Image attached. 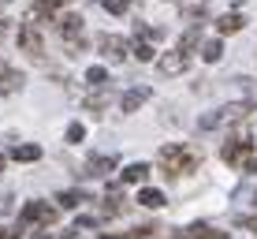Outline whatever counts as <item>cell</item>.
I'll list each match as a JSON object with an SVG mask.
<instances>
[{
	"instance_id": "obj_2",
	"label": "cell",
	"mask_w": 257,
	"mask_h": 239,
	"mask_svg": "<svg viewBox=\"0 0 257 239\" xmlns=\"http://www.w3.org/2000/svg\"><path fill=\"white\" fill-rule=\"evenodd\" d=\"M250 112H257V105H253V101H231V105H224V109H216V112H209V116H201V120H198V127H201V131H212V127H224V123H238V120H246Z\"/></svg>"
},
{
	"instance_id": "obj_36",
	"label": "cell",
	"mask_w": 257,
	"mask_h": 239,
	"mask_svg": "<svg viewBox=\"0 0 257 239\" xmlns=\"http://www.w3.org/2000/svg\"><path fill=\"white\" fill-rule=\"evenodd\" d=\"M4 4H8V0H4Z\"/></svg>"
},
{
	"instance_id": "obj_8",
	"label": "cell",
	"mask_w": 257,
	"mask_h": 239,
	"mask_svg": "<svg viewBox=\"0 0 257 239\" xmlns=\"http://www.w3.org/2000/svg\"><path fill=\"white\" fill-rule=\"evenodd\" d=\"M67 0H34V8H30V15H26V23H41V19H52V15L64 8Z\"/></svg>"
},
{
	"instance_id": "obj_15",
	"label": "cell",
	"mask_w": 257,
	"mask_h": 239,
	"mask_svg": "<svg viewBox=\"0 0 257 239\" xmlns=\"http://www.w3.org/2000/svg\"><path fill=\"white\" fill-rule=\"evenodd\" d=\"M60 34H64V41L82 38V15H64L60 19Z\"/></svg>"
},
{
	"instance_id": "obj_4",
	"label": "cell",
	"mask_w": 257,
	"mask_h": 239,
	"mask_svg": "<svg viewBox=\"0 0 257 239\" xmlns=\"http://www.w3.org/2000/svg\"><path fill=\"white\" fill-rule=\"evenodd\" d=\"M97 49H101V56L108 60V64H123V60L131 56L127 41H123L119 34H101V41H97Z\"/></svg>"
},
{
	"instance_id": "obj_13",
	"label": "cell",
	"mask_w": 257,
	"mask_h": 239,
	"mask_svg": "<svg viewBox=\"0 0 257 239\" xmlns=\"http://www.w3.org/2000/svg\"><path fill=\"white\" fill-rule=\"evenodd\" d=\"M149 172H153V168H149L146 161H135V165H127V168H123V176H119V180H123V183H146V180H149Z\"/></svg>"
},
{
	"instance_id": "obj_30",
	"label": "cell",
	"mask_w": 257,
	"mask_h": 239,
	"mask_svg": "<svg viewBox=\"0 0 257 239\" xmlns=\"http://www.w3.org/2000/svg\"><path fill=\"white\" fill-rule=\"evenodd\" d=\"M8 209H12V198H8V194H0V213H8Z\"/></svg>"
},
{
	"instance_id": "obj_25",
	"label": "cell",
	"mask_w": 257,
	"mask_h": 239,
	"mask_svg": "<svg viewBox=\"0 0 257 239\" xmlns=\"http://www.w3.org/2000/svg\"><path fill=\"white\" fill-rule=\"evenodd\" d=\"M101 8H104V12H112V15H127L131 0H101Z\"/></svg>"
},
{
	"instance_id": "obj_18",
	"label": "cell",
	"mask_w": 257,
	"mask_h": 239,
	"mask_svg": "<svg viewBox=\"0 0 257 239\" xmlns=\"http://www.w3.org/2000/svg\"><path fill=\"white\" fill-rule=\"evenodd\" d=\"M138 206H146V209H161V206H164V194L157 191V187H142V191H138Z\"/></svg>"
},
{
	"instance_id": "obj_34",
	"label": "cell",
	"mask_w": 257,
	"mask_h": 239,
	"mask_svg": "<svg viewBox=\"0 0 257 239\" xmlns=\"http://www.w3.org/2000/svg\"><path fill=\"white\" fill-rule=\"evenodd\" d=\"M253 206H257V194H253Z\"/></svg>"
},
{
	"instance_id": "obj_17",
	"label": "cell",
	"mask_w": 257,
	"mask_h": 239,
	"mask_svg": "<svg viewBox=\"0 0 257 239\" xmlns=\"http://www.w3.org/2000/svg\"><path fill=\"white\" fill-rule=\"evenodd\" d=\"M56 202H60L64 209H78L82 202H90V194H86V191H60Z\"/></svg>"
},
{
	"instance_id": "obj_27",
	"label": "cell",
	"mask_w": 257,
	"mask_h": 239,
	"mask_svg": "<svg viewBox=\"0 0 257 239\" xmlns=\"http://www.w3.org/2000/svg\"><path fill=\"white\" fill-rule=\"evenodd\" d=\"M149 232H153V228H142V232H131V235H108V232H104L101 239H142V235H149Z\"/></svg>"
},
{
	"instance_id": "obj_1",
	"label": "cell",
	"mask_w": 257,
	"mask_h": 239,
	"mask_svg": "<svg viewBox=\"0 0 257 239\" xmlns=\"http://www.w3.org/2000/svg\"><path fill=\"white\" fill-rule=\"evenodd\" d=\"M198 165H201V149L198 146H187V142H168L161 146V168H164V176H190V172H198Z\"/></svg>"
},
{
	"instance_id": "obj_7",
	"label": "cell",
	"mask_w": 257,
	"mask_h": 239,
	"mask_svg": "<svg viewBox=\"0 0 257 239\" xmlns=\"http://www.w3.org/2000/svg\"><path fill=\"white\" fill-rule=\"evenodd\" d=\"M187 67H190V52H183V49L164 52V56L157 60V71H161V75H183Z\"/></svg>"
},
{
	"instance_id": "obj_23",
	"label": "cell",
	"mask_w": 257,
	"mask_h": 239,
	"mask_svg": "<svg viewBox=\"0 0 257 239\" xmlns=\"http://www.w3.org/2000/svg\"><path fill=\"white\" fill-rule=\"evenodd\" d=\"M220 56H224V45H220V41H205V45H201V60H205V64H216Z\"/></svg>"
},
{
	"instance_id": "obj_20",
	"label": "cell",
	"mask_w": 257,
	"mask_h": 239,
	"mask_svg": "<svg viewBox=\"0 0 257 239\" xmlns=\"http://www.w3.org/2000/svg\"><path fill=\"white\" fill-rule=\"evenodd\" d=\"M123 209H127V206H123V194H119V187L104 191V213H112V217H116V213H123Z\"/></svg>"
},
{
	"instance_id": "obj_32",
	"label": "cell",
	"mask_w": 257,
	"mask_h": 239,
	"mask_svg": "<svg viewBox=\"0 0 257 239\" xmlns=\"http://www.w3.org/2000/svg\"><path fill=\"white\" fill-rule=\"evenodd\" d=\"M30 239H52V232H34Z\"/></svg>"
},
{
	"instance_id": "obj_5",
	"label": "cell",
	"mask_w": 257,
	"mask_h": 239,
	"mask_svg": "<svg viewBox=\"0 0 257 239\" xmlns=\"http://www.w3.org/2000/svg\"><path fill=\"white\" fill-rule=\"evenodd\" d=\"M19 49L30 52L34 60L45 56V38L38 34V23H23V26H19Z\"/></svg>"
},
{
	"instance_id": "obj_10",
	"label": "cell",
	"mask_w": 257,
	"mask_h": 239,
	"mask_svg": "<svg viewBox=\"0 0 257 239\" xmlns=\"http://www.w3.org/2000/svg\"><path fill=\"white\" fill-rule=\"evenodd\" d=\"M175 239H227V232H216L212 224H190V228H179Z\"/></svg>"
},
{
	"instance_id": "obj_3",
	"label": "cell",
	"mask_w": 257,
	"mask_h": 239,
	"mask_svg": "<svg viewBox=\"0 0 257 239\" xmlns=\"http://www.w3.org/2000/svg\"><path fill=\"white\" fill-rule=\"evenodd\" d=\"M34 220H41V224H52V220H56V209H52L49 202H26L23 213H19V235H23L26 224H34Z\"/></svg>"
},
{
	"instance_id": "obj_14",
	"label": "cell",
	"mask_w": 257,
	"mask_h": 239,
	"mask_svg": "<svg viewBox=\"0 0 257 239\" xmlns=\"http://www.w3.org/2000/svg\"><path fill=\"white\" fill-rule=\"evenodd\" d=\"M242 26H246V19L238 12H227V15H220V19H216V30L220 34H238Z\"/></svg>"
},
{
	"instance_id": "obj_24",
	"label": "cell",
	"mask_w": 257,
	"mask_h": 239,
	"mask_svg": "<svg viewBox=\"0 0 257 239\" xmlns=\"http://www.w3.org/2000/svg\"><path fill=\"white\" fill-rule=\"evenodd\" d=\"M82 105L101 116V109H108V94H90V97H82Z\"/></svg>"
},
{
	"instance_id": "obj_31",
	"label": "cell",
	"mask_w": 257,
	"mask_h": 239,
	"mask_svg": "<svg viewBox=\"0 0 257 239\" xmlns=\"http://www.w3.org/2000/svg\"><path fill=\"white\" fill-rule=\"evenodd\" d=\"M0 239H19V235H15L12 228H4V224H0Z\"/></svg>"
},
{
	"instance_id": "obj_22",
	"label": "cell",
	"mask_w": 257,
	"mask_h": 239,
	"mask_svg": "<svg viewBox=\"0 0 257 239\" xmlns=\"http://www.w3.org/2000/svg\"><path fill=\"white\" fill-rule=\"evenodd\" d=\"M198 41H201V23H194V26H190V30H187V34H183V41H179V49H183V52H194V49H198Z\"/></svg>"
},
{
	"instance_id": "obj_12",
	"label": "cell",
	"mask_w": 257,
	"mask_h": 239,
	"mask_svg": "<svg viewBox=\"0 0 257 239\" xmlns=\"http://www.w3.org/2000/svg\"><path fill=\"white\" fill-rule=\"evenodd\" d=\"M8 157H12V161H23V165H30V161H41V146H34V142L12 146V149H8Z\"/></svg>"
},
{
	"instance_id": "obj_35",
	"label": "cell",
	"mask_w": 257,
	"mask_h": 239,
	"mask_svg": "<svg viewBox=\"0 0 257 239\" xmlns=\"http://www.w3.org/2000/svg\"><path fill=\"white\" fill-rule=\"evenodd\" d=\"M172 4H179V0H172Z\"/></svg>"
},
{
	"instance_id": "obj_29",
	"label": "cell",
	"mask_w": 257,
	"mask_h": 239,
	"mask_svg": "<svg viewBox=\"0 0 257 239\" xmlns=\"http://www.w3.org/2000/svg\"><path fill=\"white\" fill-rule=\"evenodd\" d=\"M242 228H250V232H257V217H246V220H238Z\"/></svg>"
},
{
	"instance_id": "obj_9",
	"label": "cell",
	"mask_w": 257,
	"mask_h": 239,
	"mask_svg": "<svg viewBox=\"0 0 257 239\" xmlns=\"http://www.w3.org/2000/svg\"><path fill=\"white\" fill-rule=\"evenodd\" d=\"M108 172H116V153H97V157H90L82 176H108Z\"/></svg>"
},
{
	"instance_id": "obj_16",
	"label": "cell",
	"mask_w": 257,
	"mask_h": 239,
	"mask_svg": "<svg viewBox=\"0 0 257 239\" xmlns=\"http://www.w3.org/2000/svg\"><path fill=\"white\" fill-rule=\"evenodd\" d=\"M23 83H26L23 71H12V67H4V71H0V94H15Z\"/></svg>"
},
{
	"instance_id": "obj_11",
	"label": "cell",
	"mask_w": 257,
	"mask_h": 239,
	"mask_svg": "<svg viewBox=\"0 0 257 239\" xmlns=\"http://www.w3.org/2000/svg\"><path fill=\"white\" fill-rule=\"evenodd\" d=\"M149 94H153V90H149V86H135V90H127V94H123V112H138L142 109V105H146L149 101Z\"/></svg>"
},
{
	"instance_id": "obj_33",
	"label": "cell",
	"mask_w": 257,
	"mask_h": 239,
	"mask_svg": "<svg viewBox=\"0 0 257 239\" xmlns=\"http://www.w3.org/2000/svg\"><path fill=\"white\" fill-rule=\"evenodd\" d=\"M0 172H4V157H0Z\"/></svg>"
},
{
	"instance_id": "obj_6",
	"label": "cell",
	"mask_w": 257,
	"mask_h": 239,
	"mask_svg": "<svg viewBox=\"0 0 257 239\" xmlns=\"http://www.w3.org/2000/svg\"><path fill=\"white\" fill-rule=\"evenodd\" d=\"M220 157H224L227 165H242L246 157H250V138H246V131H238V135L227 138L224 149H220Z\"/></svg>"
},
{
	"instance_id": "obj_28",
	"label": "cell",
	"mask_w": 257,
	"mask_h": 239,
	"mask_svg": "<svg viewBox=\"0 0 257 239\" xmlns=\"http://www.w3.org/2000/svg\"><path fill=\"white\" fill-rule=\"evenodd\" d=\"M242 168H246V172H257V157L250 153V157H246V161H242Z\"/></svg>"
},
{
	"instance_id": "obj_19",
	"label": "cell",
	"mask_w": 257,
	"mask_h": 239,
	"mask_svg": "<svg viewBox=\"0 0 257 239\" xmlns=\"http://www.w3.org/2000/svg\"><path fill=\"white\" fill-rule=\"evenodd\" d=\"M131 56H138V64H153V60H157V49L149 45V38H146V41L135 38V45H131Z\"/></svg>"
},
{
	"instance_id": "obj_21",
	"label": "cell",
	"mask_w": 257,
	"mask_h": 239,
	"mask_svg": "<svg viewBox=\"0 0 257 239\" xmlns=\"http://www.w3.org/2000/svg\"><path fill=\"white\" fill-rule=\"evenodd\" d=\"M86 86L104 90V86H108V67H90V71H86Z\"/></svg>"
},
{
	"instance_id": "obj_26",
	"label": "cell",
	"mask_w": 257,
	"mask_h": 239,
	"mask_svg": "<svg viewBox=\"0 0 257 239\" xmlns=\"http://www.w3.org/2000/svg\"><path fill=\"white\" fill-rule=\"evenodd\" d=\"M82 138H86V127H82V123H71V127H67V146H78Z\"/></svg>"
}]
</instances>
